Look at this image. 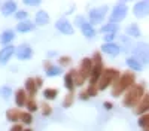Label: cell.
<instances>
[{"mask_svg":"<svg viewBox=\"0 0 149 131\" xmlns=\"http://www.w3.org/2000/svg\"><path fill=\"white\" fill-rule=\"evenodd\" d=\"M136 85V76L133 71H125L119 76V79L112 85V95L113 97H119L122 92H127L130 88Z\"/></svg>","mask_w":149,"mask_h":131,"instance_id":"1","label":"cell"},{"mask_svg":"<svg viewBox=\"0 0 149 131\" xmlns=\"http://www.w3.org/2000/svg\"><path fill=\"white\" fill-rule=\"evenodd\" d=\"M145 85L143 83H136L133 88H130L125 94H124V98H122V104L125 107H134L137 106L142 98L145 97Z\"/></svg>","mask_w":149,"mask_h":131,"instance_id":"2","label":"cell"},{"mask_svg":"<svg viewBox=\"0 0 149 131\" xmlns=\"http://www.w3.org/2000/svg\"><path fill=\"white\" fill-rule=\"evenodd\" d=\"M119 76H121V73L116 69H104L100 80H98V83H97L98 91H104L110 85H113V83L119 79Z\"/></svg>","mask_w":149,"mask_h":131,"instance_id":"3","label":"cell"},{"mask_svg":"<svg viewBox=\"0 0 149 131\" xmlns=\"http://www.w3.org/2000/svg\"><path fill=\"white\" fill-rule=\"evenodd\" d=\"M133 58H136L140 64H149V45L137 43L133 48Z\"/></svg>","mask_w":149,"mask_h":131,"instance_id":"4","label":"cell"},{"mask_svg":"<svg viewBox=\"0 0 149 131\" xmlns=\"http://www.w3.org/2000/svg\"><path fill=\"white\" fill-rule=\"evenodd\" d=\"M127 12H128V8H127V3H125V2H119V3H116L115 8L112 9V12H110L109 22L116 24L118 21H122L124 18L127 17Z\"/></svg>","mask_w":149,"mask_h":131,"instance_id":"5","label":"cell"},{"mask_svg":"<svg viewBox=\"0 0 149 131\" xmlns=\"http://www.w3.org/2000/svg\"><path fill=\"white\" fill-rule=\"evenodd\" d=\"M133 14L137 18H145L149 15V0H143V2H137L133 8Z\"/></svg>","mask_w":149,"mask_h":131,"instance_id":"6","label":"cell"},{"mask_svg":"<svg viewBox=\"0 0 149 131\" xmlns=\"http://www.w3.org/2000/svg\"><path fill=\"white\" fill-rule=\"evenodd\" d=\"M106 12H107V6H102V8L91 9V10H90V21H91V24L102 22L103 18L106 17Z\"/></svg>","mask_w":149,"mask_h":131,"instance_id":"7","label":"cell"},{"mask_svg":"<svg viewBox=\"0 0 149 131\" xmlns=\"http://www.w3.org/2000/svg\"><path fill=\"white\" fill-rule=\"evenodd\" d=\"M93 67H94V63H93V58H84L81 61V66H79V73L86 79L91 76V71H93Z\"/></svg>","mask_w":149,"mask_h":131,"instance_id":"8","label":"cell"},{"mask_svg":"<svg viewBox=\"0 0 149 131\" xmlns=\"http://www.w3.org/2000/svg\"><path fill=\"white\" fill-rule=\"evenodd\" d=\"M103 71H104L103 63H95L93 67V71H91V76H90V85H97L103 75Z\"/></svg>","mask_w":149,"mask_h":131,"instance_id":"9","label":"cell"},{"mask_svg":"<svg viewBox=\"0 0 149 131\" xmlns=\"http://www.w3.org/2000/svg\"><path fill=\"white\" fill-rule=\"evenodd\" d=\"M55 27L58 31H61L63 34H73V26L66 19V18H60L57 22H55Z\"/></svg>","mask_w":149,"mask_h":131,"instance_id":"10","label":"cell"},{"mask_svg":"<svg viewBox=\"0 0 149 131\" xmlns=\"http://www.w3.org/2000/svg\"><path fill=\"white\" fill-rule=\"evenodd\" d=\"M134 113L136 115H146L149 113V92L145 94V97L142 98V101L136 106V109H134Z\"/></svg>","mask_w":149,"mask_h":131,"instance_id":"11","label":"cell"},{"mask_svg":"<svg viewBox=\"0 0 149 131\" xmlns=\"http://www.w3.org/2000/svg\"><path fill=\"white\" fill-rule=\"evenodd\" d=\"M15 54H17V57L19 60H30L33 57V49H31L29 45H19L17 48Z\"/></svg>","mask_w":149,"mask_h":131,"instance_id":"12","label":"cell"},{"mask_svg":"<svg viewBox=\"0 0 149 131\" xmlns=\"http://www.w3.org/2000/svg\"><path fill=\"white\" fill-rule=\"evenodd\" d=\"M15 46H12V45H8V46H3V49L0 51V64H6L9 61V58L15 54Z\"/></svg>","mask_w":149,"mask_h":131,"instance_id":"13","label":"cell"},{"mask_svg":"<svg viewBox=\"0 0 149 131\" xmlns=\"http://www.w3.org/2000/svg\"><path fill=\"white\" fill-rule=\"evenodd\" d=\"M102 51L110 57H116L119 52H121V46L115 42H112V43H103L102 45Z\"/></svg>","mask_w":149,"mask_h":131,"instance_id":"14","label":"cell"},{"mask_svg":"<svg viewBox=\"0 0 149 131\" xmlns=\"http://www.w3.org/2000/svg\"><path fill=\"white\" fill-rule=\"evenodd\" d=\"M27 91L26 89H22V88H19V89H17V92H15V101H17V106L18 107H22L24 104L27 103Z\"/></svg>","mask_w":149,"mask_h":131,"instance_id":"15","label":"cell"},{"mask_svg":"<svg viewBox=\"0 0 149 131\" xmlns=\"http://www.w3.org/2000/svg\"><path fill=\"white\" fill-rule=\"evenodd\" d=\"M26 91H27V94L30 95V97H34V95H36V92H37V83H36V80L33 78H29L26 80Z\"/></svg>","mask_w":149,"mask_h":131,"instance_id":"16","label":"cell"},{"mask_svg":"<svg viewBox=\"0 0 149 131\" xmlns=\"http://www.w3.org/2000/svg\"><path fill=\"white\" fill-rule=\"evenodd\" d=\"M81 30H82V34L85 36V37H88V39H93L95 36V30H94L91 22H85L84 26L81 27Z\"/></svg>","mask_w":149,"mask_h":131,"instance_id":"17","label":"cell"},{"mask_svg":"<svg viewBox=\"0 0 149 131\" xmlns=\"http://www.w3.org/2000/svg\"><path fill=\"white\" fill-rule=\"evenodd\" d=\"M15 10H17V3H15V2H6V3L2 5V14H3L5 17L14 14Z\"/></svg>","mask_w":149,"mask_h":131,"instance_id":"18","label":"cell"},{"mask_svg":"<svg viewBox=\"0 0 149 131\" xmlns=\"http://www.w3.org/2000/svg\"><path fill=\"white\" fill-rule=\"evenodd\" d=\"M49 22V15L46 10H39L36 14V24H39V26H46Z\"/></svg>","mask_w":149,"mask_h":131,"instance_id":"19","label":"cell"},{"mask_svg":"<svg viewBox=\"0 0 149 131\" xmlns=\"http://www.w3.org/2000/svg\"><path fill=\"white\" fill-rule=\"evenodd\" d=\"M33 28H34V24L30 22L29 19L18 22V26H17V31H19V33H27V31H31Z\"/></svg>","mask_w":149,"mask_h":131,"instance_id":"20","label":"cell"},{"mask_svg":"<svg viewBox=\"0 0 149 131\" xmlns=\"http://www.w3.org/2000/svg\"><path fill=\"white\" fill-rule=\"evenodd\" d=\"M21 115H22V112L18 110V109H9L6 112V118H8V121H10V122H17L18 119H21Z\"/></svg>","mask_w":149,"mask_h":131,"instance_id":"21","label":"cell"},{"mask_svg":"<svg viewBox=\"0 0 149 131\" xmlns=\"http://www.w3.org/2000/svg\"><path fill=\"white\" fill-rule=\"evenodd\" d=\"M70 73H72V76H73V80H74V85L76 87H81V85H84V82L86 80L81 73H79V70H76V69H73V70H70Z\"/></svg>","mask_w":149,"mask_h":131,"instance_id":"22","label":"cell"},{"mask_svg":"<svg viewBox=\"0 0 149 131\" xmlns=\"http://www.w3.org/2000/svg\"><path fill=\"white\" fill-rule=\"evenodd\" d=\"M125 33H127L128 36H131V37H139V36L142 34L137 24H130V26L125 28Z\"/></svg>","mask_w":149,"mask_h":131,"instance_id":"23","label":"cell"},{"mask_svg":"<svg viewBox=\"0 0 149 131\" xmlns=\"http://www.w3.org/2000/svg\"><path fill=\"white\" fill-rule=\"evenodd\" d=\"M119 30V26H118V24H113V22H107L106 24V26H103L102 28H100V31L102 33H115L116 34V31Z\"/></svg>","mask_w":149,"mask_h":131,"instance_id":"24","label":"cell"},{"mask_svg":"<svg viewBox=\"0 0 149 131\" xmlns=\"http://www.w3.org/2000/svg\"><path fill=\"white\" fill-rule=\"evenodd\" d=\"M127 66L131 69V70H136V71H140L142 69H143V64H140L136 58H133V57H130V58H127Z\"/></svg>","mask_w":149,"mask_h":131,"instance_id":"25","label":"cell"},{"mask_svg":"<svg viewBox=\"0 0 149 131\" xmlns=\"http://www.w3.org/2000/svg\"><path fill=\"white\" fill-rule=\"evenodd\" d=\"M15 37V33L12 31V30H6V31H3L2 33V36H0V40H2V43H5L6 46H8V43Z\"/></svg>","mask_w":149,"mask_h":131,"instance_id":"26","label":"cell"},{"mask_svg":"<svg viewBox=\"0 0 149 131\" xmlns=\"http://www.w3.org/2000/svg\"><path fill=\"white\" fill-rule=\"evenodd\" d=\"M64 87L69 89V92H73V89H74V80H73V76L70 71L64 76Z\"/></svg>","mask_w":149,"mask_h":131,"instance_id":"27","label":"cell"},{"mask_svg":"<svg viewBox=\"0 0 149 131\" xmlns=\"http://www.w3.org/2000/svg\"><path fill=\"white\" fill-rule=\"evenodd\" d=\"M57 94H58V89H55V88H46L43 91V97L46 100H55L57 98Z\"/></svg>","mask_w":149,"mask_h":131,"instance_id":"28","label":"cell"},{"mask_svg":"<svg viewBox=\"0 0 149 131\" xmlns=\"http://www.w3.org/2000/svg\"><path fill=\"white\" fill-rule=\"evenodd\" d=\"M46 75H48L49 78L61 75V67H58V66H51V67H49V69L46 70Z\"/></svg>","mask_w":149,"mask_h":131,"instance_id":"29","label":"cell"},{"mask_svg":"<svg viewBox=\"0 0 149 131\" xmlns=\"http://www.w3.org/2000/svg\"><path fill=\"white\" fill-rule=\"evenodd\" d=\"M26 104H27V109H29V112H36L37 109H39V107H37L39 104H37V103L34 101V97H29Z\"/></svg>","mask_w":149,"mask_h":131,"instance_id":"30","label":"cell"},{"mask_svg":"<svg viewBox=\"0 0 149 131\" xmlns=\"http://www.w3.org/2000/svg\"><path fill=\"white\" fill-rule=\"evenodd\" d=\"M139 125H140L143 130L149 127V113H146V115H142V116L139 118Z\"/></svg>","mask_w":149,"mask_h":131,"instance_id":"31","label":"cell"},{"mask_svg":"<svg viewBox=\"0 0 149 131\" xmlns=\"http://www.w3.org/2000/svg\"><path fill=\"white\" fill-rule=\"evenodd\" d=\"M21 121H22L24 124L30 125V124L33 122V116H31V113H30V112H22V115H21Z\"/></svg>","mask_w":149,"mask_h":131,"instance_id":"32","label":"cell"},{"mask_svg":"<svg viewBox=\"0 0 149 131\" xmlns=\"http://www.w3.org/2000/svg\"><path fill=\"white\" fill-rule=\"evenodd\" d=\"M73 100H74L73 92H69L66 97H64V100H63V106H64V107H70V106L73 104Z\"/></svg>","mask_w":149,"mask_h":131,"instance_id":"33","label":"cell"},{"mask_svg":"<svg viewBox=\"0 0 149 131\" xmlns=\"http://www.w3.org/2000/svg\"><path fill=\"white\" fill-rule=\"evenodd\" d=\"M40 110H42V115L43 116H49V115H51V112H52L51 106H49L48 103H42L40 104Z\"/></svg>","mask_w":149,"mask_h":131,"instance_id":"34","label":"cell"},{"mask_svg":"<svg viewBox=\"0 0 149 131\" xmlns=\"http://www.w3.org/2000/svg\"><path fill=\"white\" fill-rule=\"evenodd\" d=\"M86 92H88L90 97H94V95H97V92H98L97 85H90L88 88H86Z\"/></svg>","mask_w":149,"mask_h":131,"instance_id":"35","label":"cell"},{"mask_svg":"<svg viewBox=\"0 0 149 131\" xmlns=\"http://www.w3.org/2000/svg\"><path fill=\"white\" fill-rule=\"evenodd\" d=\"M15 18L19 19V21H27V12L26 10H19L15 14Z\"/></svg>","mask_w":149,"mask_h":131,"instance_id":"36","label":"cell"},{"mask_svg":"<svg viewBox=\"0 0 149 131\" xmlns=\"http://www.w3.org/2000/svg\"><path fill=\"white\" fill-rule=\"evenodd\" d=\"M70 63H72L70 57H60V66L66 67V66H70Z\"/></svg>","mask_w":149,"mask_h":131,"instance_id":"37","label":"cell"},{"mask_svg":"<svg viewBox=\"0 0 149 131\" xmlns=\"http://www.w3.org/2000/svg\"><path fill=\"white\" fill-rule=\"evenodd\" d=\"M0 94H2L5 98H9V97H10V94H12V89H10L9 87H3L2 89H0Z\"/></svg>","mask_w":149,"mask_h":131,"instance_id":"38","label":"cell"},{"mask_svg":"<svg viewBox=\"0 0 149 131\" xmlns=\"http://www.w3.org/2000/svg\"><path fill=\"white\" fill-rule=\"evenodd\" d=\"M115 37H116L115 33H107V34H104V43H112Z\"/></svg>","mask_w":149,"mask_h":131,"instance_id":"39","label":"cell"},{"mask_svg":"<svg viewBox=\"0 0 149 131\" xmlns=\"http://www.w3.org/2000/svg\"><path fill=\"white\" fill-rule=\"evenodd\" d=\"M85 22H86V19H85L82 15H79V17H76V18H74V24H76V26H79V27H82Z\"/></svg>","mask_w":149,"mask_h":131,"instance_id":"40","label":"cell"},{"mask_svg":"<svg viewBox=\"0 0 149 131\" xmlns=\"http://www.w3.org/2000/svg\"><path fill=\"white\" fill-rule=\"evenodd\" d=\"M24 3H26L27 6H39L40 0H24Z\"/></svg>","mask_w":149,"mask_h":131,"instance_id":"41","label":"cell"},{"mask_svg":"<svg viewBox=\"0 0 149 131\" xmlns=\"http://www.w3.org/2000/svg\"><path fill=\"white\" fill-rule=\"evenodd\" d=\"M9 131H24V130H22V125H19V124H14Z\"/></svg>","mask_w":149,"mask_h":131,"instance_id":"42","label":"cell"},{"mask_svg":"<svg viewBox=\"0 0 149 131\" xmlns=\"http://www.w3.org/2000/svg\"><path fill=\"white\" fill-rule=\"evenodd\" d=\"M34 80H36V83H37V88H40V87L43 85V79H42L40 76H37V78H34Z\"/></svg>","mask_w":149,"mask_h":131,"instance_id":"43","label":"cell"},{"mask_svg":"<svg viewBox=\"0 0 149 131\" xmlns=\"http://www.w3.org/2000/svg\"><path fill=\"white\" fill-rule=\"evenodd\" d=\"M79 97H81V100H88V98H90V95H88V92H86V91H82Z\"/></svg>","mask_w":149,"mask_h":131,"instance_id":"44","label":"cell"},{"mask_svg":"<svg viewBox=\"0 0 149 131\" xmlns=\"http://www.w3.org/2000/svg\"><path fill=\"white\" fill-rule=\"evenodd\" d=\"M112 106H113V104H112V103H109V101H106V103H104V109H107V110H110V109H112Z\"/></svg>","mask_w":149,"mask_h":131,"instance_id":"45","label":"cell"},{"mask_svg":"<svg viewBox=\"0 0 149 131\" xmlns=\"http://www.w3.org/2000/svg\"><path fill=\"white\" fill-rule=\"evenodd\" d=\"M24 131H33V130L31 128H27V130H24Z\"/></svg>","mask_w":149,"mask_h":131,"instance_id":"46","label":"cell"},{"mask_svg":"<svg viewBox=\"0 0 149 131\" xmlns=\"http://www.w3.org/2000/svg\"><path fill=\"white\" fill-rule=\"evenodd\" d=\"M143 131H149V127H148V128H145V130H143Z\"/></svg>","mask_w":149,"mask_h":131,"instance_id":"47","label":"cell"}]
</instances>
